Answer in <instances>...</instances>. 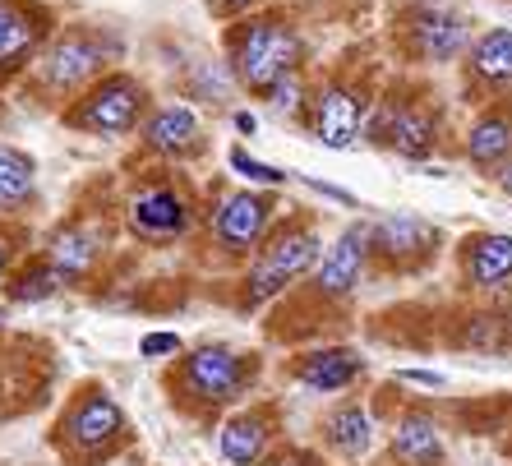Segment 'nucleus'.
I'll use <instances>...</instances> for the list:
<instances>
[{"instance_id": "5701e85b", "label": "nucleus", "mask_w": 512, "mask_h": 466, "mask_svg": "<svg viewBox=\"0 0 512 466\" xmlns=\"http://www.w3.org/2000/svg\"><path fill=\"white\" fill-rule=\"evenodd\" d=\"M471 74L480 84H512V28H489L471 42Z\"/></svg>"}, {"instance_id": "20e7f679", "label": "nucleus", "mask_w": 512, "mask_h": 466, "mask_svg": "<svg viewBox=\"0 0 512 466\" xmlns=\"http://www.w3.org/2000/svg\"><path fill=\"white\" fill-rule=\"evenodd\" d=\"M323 240L310 222H282V227H268V236L259 240V259H254L250 277H245V300L250 305H263V300L282 296L296 277H305L319 263Z\"/></svg>"}, {"instance_id": "b1692460", "label": "nucleus", "mask_w": 512, "mask_h": 466, "mask_svg": "<svg viewBox=\"0 0 512 466\" xmlns=\"http://www.w3.org/2000/svg\"><path fill=\"white\" fill-rule=\"evenodd\" d=\"M10 282H5V296L14 300V305H42V300H51L65 282L56 277V268L47 263V254H37V259L19 263L14 273H5Z\"/></svg>"}, {"instance_id": "aec40b11", "label": "nucleus", "mask_w": 512, "mask_h": 466, "mask_svg": "<svg viewBox=\"0 0 512 466\" xmlns=\"http://www.w3.org/2000/svg\"><path fill=\"white\" fill-rule=\"evenodd\" d=\"M508 157H512V116L508 111H489V116H480L476 125H471V134H466V162L489 176V171H499Z\"/></svg>"}, {"instance_id": "dca6fc26", "label": "nucleus", "mask_w": 512, "mask_h": 466, "mask_svg": "<svg viewBox=\"0 0 512 466\" xmlns=\"http://www.w3.org/2000/svg\"><path fill=\"white\" fill-rule=\"evenodd\" d=\"M102 250H107V240H102V231L93 222H65L47 240V263L56 268L60 282H79V277H88L97 268Z\"/></svg>"}, {"instance_id": "c9c22d12", "label": "nucleus", "mask_w": 512, "mask_h": 466, "mask_svg": "<svg viewBox=\"0 0 512 466\" xmlns=\"http://www.w3.org/2000/svg\"><path fill=\"white\" fill-rule=\"evenodd\" d=\"M0 328H5V305H0Z\"/></svg>"}, {"instance_id": "6ab92c4d", "label": "nucleus", "mask_w": 512, "mask_h": 466, "mask_svg": "<svg viewBox=\"0 0 512 466\" xmlns=\"http://www.w3.org/2000/svg\"><path fill=\"white\" fill-rule=\"evenodd\" d=\"M268 439H273V411H236V416L217 430V453L227 457L231 466H254L268 453Z\"/></svg>"}, {"instance_id": "f704fd0d", "label": "nucleus", "mask_w": 512, "mask_h": 466, "mask_svg": "<svg viewBox=\"0 0 512 466\" xmlns=\"http://www.w3.org/2000/svg\"><path fill=\"white\" fill-rule=\"evenodd\" d=\"M236 130L240 134H254V130H259V120H254L250 111H236Z\"/></svg>"}, {"instance_id": "a211bd4d", "label": "nucleus", "mask_w": 512, "mask_h": 466, "mask_svg": "<svg viewBox=\"0 0 512 466\" xmlns=\"http://www.w3.org/2000/svg\"><path fill=\"white\" fill-rule=\"evenodd\" d=\"M462 273L471 287L494 291L512 282V236L503 231H480V236L462 240Z\"/></svg>"}, {"instance_id": "bb28decb", "label": "nucleus", "mask_w": 512, "mask_h": 466, "mask_svg": "<svg viewBox=\"0 0 512 466\" xmlns=\"http://www.w3.org/2000/svg\"><path fill=\"white\" fill-rule=\"evenodd\" d=\"M263 102H268L277 116H291V111L300 107V74H286V79H277V84L263 93Z\"/></svg>"}, {"instance_id": "412c9836", "label": "nucleus", "mask_w": 512, "mask_h": 466, "mask_svg": "<svg viewBox=\"0 0 512 466\" xmlns=\"http://www.w3.org/2000/svg\"><path fill=\"white\" fill-rule=\"evenodd\" d=\"M37 194V162L14 144H0V213H19Z\"/></svg>"}, {"instance_id": "f03ea898", "label": "nucleus", "mask_w": 512, "mask_h": 466, "mask_svg": "<svg viewBox=\"0 0 512 466\" xmlns=\"http://www.w3.org/2000/svg\"><path fill=\"white\" fill-rule=\"evenodd\" d=\"M120 51H125L120 37L102 33V28H65V33H51L47 47L37 51V60H33L37 84L47 88V93L74 97L79 88L102 79Z\"/></svg>"}, {"instance_id": "72a5a7b5", "label": "nucleus", "mask_w": 512, "mask_h": 466, "mask_svg": "<svg viewBox=\"0 0 512 466\" xmlns=\"http://www.w3.org/2000/svg\"><path fill=\"white\" fill-rule=\"evenodd\" d=\"M10 259H14V250H10V240L0 236V282H5V273H10Z\"/></svg>"}, {"instance_id": "423d86ee", "label": "nucleus", "mask_w": 512, "mask_h": 466, "mask_svg": "<svg viewBox=\"0 0 512 466\" xmlns=\"http://www.w3.org/2000/svg\"><path fill=\"white\" fill-rule=\"evenodd\" d=\"M254 356L231 347H194L180 360V388L190 397H199L203 407H227L236 397L250 393L254 383Z\"/></svg>"}, {"instance_id": "7ed1b4c3", "label": "nucleus", "mask_w": 512, "mask_h": 466, "mask_svg": "<svg viewBox=\"0 0 512 466\" xmlns=\"http://www.w3.org/2000/svg\"><path fill=\"white\" fill-rule=\"evenodd\" d=\"M148 116V88L125 70H107L88 88H79L70 107L60 111V120L79 134H97V139H120L134 134L139 120Z\"/></svg>"}, {"instance_id": "2eb2a0df", "label": "nucleus", "mask_w": 512, "mask_h": 466, "mask_svg": "<svg viewBox=\"0 0 512 466\" xmlns=\"http://www.w3.org/2000/svg\"><path fill=\"white\" fill-rule=\"evenodd\" d=\"M360 120H365V107H360V97L346 84L319 88L310 125H314V139H319L323 148H351L360 139Z\"/></svg>"}, {"instance_id": "a878e982", "label": "nucleus", "mask_w": 512, "mask_h": 466, "mask_svg": "<svg viewBox=\"0 0 512 466\" xmlns=\"http://www.w3.org/2000/svg\"><path fill=\"white\" fill-rule=\"evenodd\" d=\"M231 171H240V176L254 180V185H268V190L286 185V171L282 167H273V162H259V157L245 153V148H231Z\"/></svg>"}, {"instance_id": "9b49d317", "label": "nucleus", "mask_w": 512, "mask_h": 466, "mask_svg": "<svg viewBox=\"0 0 512 466\" xmlns=\"http://www.w3.org/2000/svg\"><path fill=\"white\" fill-rule=\"evenodd\" d=\"M365 263H370V222H356V227H346L342 236L328 245V250L319 254V263H314V287L323 291V296H351L360 282V273H365Z\"/></svg>"}, {"instance_id": "c756f323", "label": "nucleus", "mask_w": 512, "mask_h": 466, "mask_svg": "<svg viewBox=\"0 0 512 466\" xmlns=\"http://www.w3.org/2000/svg\"><path fill=\"white\" fill-rule=\"evenodd\" d=\"M254 466H319V457L305 453V448H277V453L259 457Z\"/></svg>"}, {"instance_id": "393cba45", "label": "nucleus", "mask_w": 512, "mask_h": 466, "mask_svg": "<svg viewBox=\"0 0 512 466\" xmlns=\"http://www.w3.org/2000/svg\"><path fill=\"white\" fill-rule=\"evenodd\" d=\"M328 443H333L342 457H365V453H370V443H374L370 411L356 407V402H346V407L328 420Z\"/></svg>"}, {"instance_id": "4468645a", "label": "nucleus", "mask_w": 512, "mask_h": 466, "mask_svg": "<svg viewBox=\"0 0 512 466\" xmlns=\"http://www.w3.org/2000/svg\"><path fill=\"white\" fill-rule=\"evenodd\" d=\"M434 245H439V227H429L425 217L388 213L379 222H370V254H383L393 263H416L425 254H434Z\"/></svg>"}, {"instance_id": "0eeeda50", "label": "nucleus", "mask_w": 512, "mask_h": 466, "mask_svg": "<svg viewBox=\"0 0 512 466\" xmlns=\"http://www.w3.org/2000/svg\"><path fill=\"white\" fill-rule=\"evenodd\" d=\"M51 10L42 0H0V84H10L37 60V51L47 47Z\"/></svg>"}, {"instance_id": "1a4fd4ad", "label": "nucleus", "mask_w": 512, "mask_h": 466, "mask_svg": "<svg viewBox=\"0 0 512 466\" xmlns=\"http://www.w3.org/2000/svg\"><path fill=\"white\" fill-rule=\"evenodd\" d=\"M360 134L370 144H383L393 153L411 157V162H425L439 144V116L425 107V102H406V107H383L370 120H360Z\"/></svg>"}, {"instance_id": "c85d7f7f", "label": "nucleus", "mask_w": 512, "mask_h": 466, "mask_svg": "<svg viewBox=\"0 0 512 466\" xmlns=\"http://www.w3.org/2000/svg\"><path fill=\"white\" fill-rule=\"evenodd\" d=\"M139 351L148 360H167V356H176V351H180V337L176 333H148L139 342Z\"/></svg>"}, {"instance_id": "f257e3e1", "label": "nucleus", "mask_w": 512, "mask_h": 466, "mask_svg": "<svg viewBox=\"0 0 512 466\" xmlns=\"http://www.w3.org/2000/svg\"><path fill=\"white\" fill-rule=\"evenodd\" d=\"M305 42L282 14H250L227 28V65L245 93L263 97L277 79L300 74Z\"/></svg>"}, {"instance_id": "9d476101", "label": "nucleus", "mask_w": 512, "mask_h": 466, "mask_svg": "<svg viewBox=\"0 0 512 466\" xmlns=\"http://www.w3.org/2000/svg\"><path fill=\"white\" fill-rule=\"evenodd\" d=\"M125 217H130V231L139 240L167 245V240H180L185 231H190L194 208H190V199H185L176 185H167V180H153V185L134 190Z\"/></svg>"}, {"instance_id": "ddd939ff", "label": "nucleus", "mask_w": 512, "mask_h": 466, "mask_svg": "<svg viewBox=\"0 0 512 466\" xmlns=\"http://www.w3.org/2000/svg\"><path fill=\"white\" fill-rule=\"evenodd\" d=\"M471 47V19L457 14L453 5H420L416 10V51L429 65H448Z\"/></svg>"}, {"instance_id": "39448f33", "label": "nucleus", "mask_w": 512, "mask_h": 466, "mask_svg": "<svg viewBox=\"0 0 512 466\" xmlns=\"http://www.w3.org/2000/svg\"><path fill=\"white\" fill-rule=\"evenodd\" d=\"M125 430H130V420H125L120 402L107 388L88 383V388L74 393L70 407H65V416H60V425H56V439L79 466H93L125 443Z\"/></svg>"}, {"instance_id": "f8f14e48", "label": "nucleus", "mask_w": 512, "mask_h": 466, "mask_svg": "<svg viewBox=\"0 0 512 466\" xmlns=\"http://www.w3.org/2000/svg\"><path fill=\"white\" fill-rule=\"evenodd\" d=\"M139 134H143V148L157 157H171V162H185V157L203 153V120L194 107H157L139 120Z\"/></svg>"}, {"instance_id": "6e6552de", "label": "nucleus", "mask_w": 512, "mask_h": 466, "mask_svg": "<svg viewBox=\"0 0 512 466\" xmlns=\"http://www.w3.org/2000/svg\"><path fill=\"white\" fill-rule=\"evenodd\" d=\"M268 227H273V199H268V194H259V190L227 194V199L213 208V217H208L213 245L222 254H231V259L259 250V240L268 236Z\"/></svg>"}, {"instance_id": "4be33fe9", "label": "nucleus", "mask_w": 512, "mask_h": 466, "mask_svg": "<svg viewBox=\"0 0 512 466\" xmlns=\"http://www.w3.org/2000/svg\"><path fill=\"white\" fill-rule=\"evenodd\" d=\"M393 457L402 466H443V439L429 416H406L393 434Z\"/></svg>"}, {"instance_id": "cd10ccee", "label": "nucleus", "mask_w": 512, "mask_h": 466, "mask_svg": "<svg viewBox=\"0 0 512 466\" xmlns=\"http://www.w3.org/2000/svg\"><path fill=\"white\" fill-rule=\"evenodd\" d=\"M471 347H494L499 351L508 342V328H503V314H476V337H466Z\"/></svg>"}, {"instance_id": "7c9ffc66", "label": "nucleus", "mask_w": 512, "mask_h": 466, "mask_svg": "<svg viewBox=\"0 0 512 466\" xmlns=\"http://www.w3.org/2000/svg\"><path fill=\"white\" fill-rule=\"evenodd\" d=\"M259 0H208V10L217 14V19H240V14H250Z\"/></svg>"}, {"instance_id": "f3484780", "label": "nucleus", "mask_w": 512, "mask_h": 466, "mask_svg": "<svg viewBox=\"0 0 512 466\" xmlns=\"http://www.w3.org/2000/svg\"><path fill=\"white\" fill-rule=\"evenodd\" d=\"M296 383H305L310 393H342L365 374V356L356 347H328V351H310L291 365Z\"/></svg>"}, {"instance_id": "2f4dec72", "label": "nucleus", "mask_w": 512, "mask_h": 466, "mask_svg": "<svg viewBox=\"0 0 512 466\" xmlns=\"http://www.w3.org/2000/svg\"><path fill=\"white\" fill-rule=\"evenodd\" d=\"M402 383H425V388H443V374H429V370H402Z\"/></svg>"}, {"instance_id": "473e14b6", "label": "nucleus", "mask_w": 512, "mask_h": 466, "mask_svg": "<svg viewBox=\"0 0 512 466\" xmlns=\"http://www.w3.org/2000/svg\"><path fill=\"white\" fill-rule=\"evenodd\" d=\"M494 176H499V190H503V194H508V199H512V157H508V162H503L499 171H494Z\"/></svg>"}]
</instances>
